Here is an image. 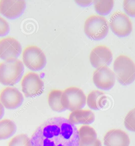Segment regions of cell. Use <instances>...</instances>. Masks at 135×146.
Returning <instances> with one entry per match:
<instances>
[{
  "instance_id": "obj_11",
  "label": "cell",
  "mask_w": 135,
  "mask_h": 146,
  "mask_svg": "<svg viewBox=\"0 0 135 146\" xmlns=\"http://www.w3.org/2000/svg\"><path fill=\"white\" fill-rule=\"evenodd\" d=\"M23 101L22 94L15 87H6L0 93V102L9 110L17 109L22 105Z\"/></svg>"
},
{
  "instance_id": "obj_4",
  "label": "cell",
  "mask_w": 135,
  "mask_h": 146,
  "mask_svg": "<svg viewBox=\"0 0 135 146\" xmlns=\"http://www.w3.org/2000/svg\"><path fill=\"white\" fill-rule=\"evenodd\" d=\"M84 32L90 38L99 40L104 38L109 32L108 20L103 16L93 15L88 17L84 23Z\"/></svg>"
},
{
  "instance_id": "obj_23",
  "label": "cell",
  "mask_w": 135,
  "mask_h": 146,
  "mask_svg": "<svg viewBox=\"0 0 135 146\" xmlns=\"http://www.w3.org/2000/svg\"><path fill=\"white\" fill-rule=\"evenodd\" d=\"M123 6L124 11L128 15L135 17V1H124Z\"/></svg>"
},
{
  "instance_id": "obj_13",
  "label": "cell",
  "mask_w": 135,
  "mask_h": 146,
  "mask_svg": "<svg viewBox=\"0 0 135 146\" xmlns=\"http://www.w3.org/2000/svg\"><path fill=\"white\" fill-rule=\"evenodd\" d=\"M26 8V3L25 1H0V13L9 19L19 18Z\"/></svg>"
},
{
  "instance_id": "obj_7",
  "label": "cell",
  "mask_w": 135,
  "mask_h": 146,
  "mask_svg": "<svg viewBox=\"0 0 135 146\" xmlns=\"http://www.w3.org/2000/svg\"><path fill=\"white\" fill-rule=\"evenodd\" d=\"M21 87L26 97H35L41 95L44 92V84L39 74L31 72L23 77Z\"/></svg>"
},
{
  "instance_id": "obj_20",
  "label": "cell",
  "mask_w": 135,
  "mask_h": 146,
  "mask_svg": "<svg viewBox=\"0 0 135 146\" xmlns=\"http://www.w3.org/2000/svg\"><path fill=\"white\" fill-rule=\"evenodd\" d=\"M94 9L97 13L100 15H107L112 11L114 6L113 1H94Z\"/></svg>"
},
{
  "instance_id": "obj_15",
  "label": "cell",
  "mask_w": 135,
  "mask_h": 146,
  "mask_svg": "<svg viewBox=\"0 0 135 146\" xmlns=\"http://www.w3.org/2000/svg\"><path fill=\"white\" fill-rule=\"evenodd\" d=\"M95 119L94 114L91 111L80 110L72 112L70 114L68 120L74 125H89L94 122Z\"/></svg>"
},
{
  "instance_id": "obj_3",
  "label": "cell",
  "mask_w": 135,
  "mask_h": 146,
  "mask_svg": "<svg viewBox=\"0 0 135 146\" xmlns=\"http://www.w3.org/2000/svg\"><path fill=\"white\" fill-rule=\"evenodd\" d=\"M114 73L118 82L123 85L131 84L135 80V64L125 55H121L115 60Z\"/></svg>"
},
{
  "instance_id": "obj_2",
  "label": "cell",
  "mask_w": 135,
  "mask_h": 146,
  "mask_svg": "<svg viewBox=\"0 0 135 146\" xmlns=\"http://www.w3.org/2000/svg\"><path fill=\"white\" fill-rule=\"evenodd\" d=\"M24 66L17 59L5 60L0 64V83L12 86L19 82L24 72Z\"/></svg>"
},
{
  "instance_id": "obj_17",
  "label": "cell",
  "mask_w": 135,
  "mask_h": 146,
  "mask_svg": "<svg viewBox=\"0 0 135 146\" xmlns=\"http://www.w3.org/2000/svg\"><path fill=\"white\" fill-rule=\"evenodd\" d=\"M63 91L59 90H53L49 92L48 97L49 106L54 111L61 113L66 110L61 104Z\"/></svg>"
},
{
  "instance_id": "obj_24",
  "label": "cell",
  "mask_w": 135,
  "mask_h": 146,
  "mask_svg": "<svg viewBox=\"0 0 135 146\" xmlns=\"http://www.w3.org/2000/svg\"><path fill=\"white\" fill-rule=\"evenodd\" d=\"M10 25L3 17L0 16V37L5 36L10 32Z\"/></svg>"
},
{
  "instance_id": "obj_26",
  "label": "cell",
  "mask_w": 135,
  "mask_h": 146,
  "mask_svg": "<svg viewBox=\"0 0 135 146\" xmlns=\"http://www.w3.org/2000/svg\"><path fill=\"white\" fill-rule=\"evenodd\" d=\"M5 114V108L3 105L0 102V120L4 117Z\"/></svg>"
},
{
  "instance_id": "obj_12",
  "label": "cell",
  "mask_w": 135,
  "mask_h": 146,
  "mask_svg": "<svg viewBox=\"0 0 135 146\" xmlns=\"http://www.w3.org/2000/svg\"><path fill=\"white\" fill-rule=\"evenodd\" d=\"M113 54L109 48L105 46H99L94 48L90 54V61L95 68L108 66L112 63Z\"/></svg>"
},
{
  "instance_id": "obj_1",
  "label": "cell",
  "mask_w": 135,
  "mask_h": 146,
  "mask_svg": "<svg viewBox=\"0 0 135 146\" xmlns=\"http://www.w3.org/2000/svg\"><path fill=\"white\" fill-rule=\"evenodd\" d=\"M31 141L32 146H79V130L68 119L52 117L38 127Z\"/></svg>"
},
{
  "instance_id": "obj_16",
  "label": "cell",
  "mask_w": 135,
  "mask_h": 146,
  "mask_svg": "<svg viewBox=\"0 0 135 146\" xmlns=\"http://www.w3.org/2000/svg\"><path fill=\"white\" fill-rule=\"evenodd\" d=\"M107 96L105 94L99 90H93L88 94L86 103L90 108L99 110L103 108L107 102Z\"/></svg>"
},
{
  "instance_id": "obj_14",
  "label": "cell",
  "mask_w": 135,
  "mask_h": 146,
  "mask_svg": "<svg viewBox=\"0 0 135 146\" xmlns=\"http://www.w3.org/2000/svg\"><path fill=\"white\" fill-rule=\"evenodd\" d=\"M105 146H129L130 139L126 133L119 129H112L104 138Z\"/></svg>"
},
{
  "instance_id": "obj_18",
  "label": "cell",
  "mask_w": 135,
  "mask_h": 146,
  "mask_svg": "<svg viewBox=\"0 0 135 146\" xmlns=\"http://www.w3.org/2000/svg\"><path fill=\"white\" fill-rule=\"evenodd\" d=\"M16 130L17 126L13 121L7 119L0 121V140L11 137Z\"/></svg>"
},
{
  "instance_id": "obj_25",
  "label": "cell",
  "mask_w": 135,
  "mask_h": 146,
  "mask_svg": "<svg viewBox=\"0 0 135 146\" xmlns=\"http://www.w3.org/2000/svg\"><path fill=\"white\" fill-rule=\"evenodd\" d=\"M76 2L80 6L85 7L89 6L93 2L92 1H76Z\"/></svg>"
},
{
  "instance_id": "obj_6",
  "label": "cell",
  "mask_w": 135,
  "mask_h": 146,
  "mask_svg": "<svg viewBox=\"0 0 135 146\" xmlns=\"http://www.w3.org/2000/svg\"><path fill=\"white\" fill-rule=\"evenodd\" d=\"M22 57L24 64L33 71L41 70L47 63L46 55L37 46H28L24 50Z\"/></svg>"
},
{
  "instance_id": "obj_8",
  "label": "cell",
  "mask_w": 135,
  "mask_h": 146,
  "mask_svg": "<svg viewBox=\"0 0 135 146\" xmlns=\"http://www.w3.org/2000/svg\"><path fill=\"white\" fill-rule=\"evenodd\" d=\"M110 26L112 32L119 37H125L132 30V24L127 15L121 12L112 15L110 20Z\"/></svg>"
},
{
  "instance_id": "obj_10",
  "label": "cell",
  "mask_w": 135,
  "mask_h": 146,
  "mask_svg": "<svg viewBox=\"0 0 135 146\" xmlns=\"http://www.w3.org/2000/svg\"><path fill=\"white\" fill-rule=\"evenodd\" d=\"M22 52L21 44L14 38L8 37L0 40V58L7 60L17 59Z\"/></svg>"
},
{
  "instance_id": "obj_9",
  "label": "cell",
  "mask_w": 135,
  "mask_h": 146,
  "mask_svg": "<svg viewBox=\"0 0 135 146\" xmlns=\"http://www.w3.org/2000/svg\"><path fill=\"white\" fill-rule=\"evenodd\" d=\"M115 73L109 67L103 66L95 71L93 75V81L99 89L108 90L112 89L115 85Z\"/></svg>"
},
{
  "instance_id": "obj_5",
  "label": "cell",
  "mask_w": 135,
  "mask_h": 146,
  "mask_svg": "<svg viewBox=\"0 0 135 146\" xmlns=\"http://www.w3.org/2000/svg\"><path fill=\"white\" fill-rule=\"evenodd\" d=\"M61 102L66 110L72 112L84 108L86 104V98L80 88L70 87L63 91Z\"/></svg>"
},
{
  "instance_id": "obj_21",
  "label": "cell",
  "mask_w": 135,
  "mask_h": 146,
  "mask_svg": "<svg viewBox=\"0 0 135 146\" xmlns=\"http://www.w3.org/2000/svg\"><path fill=\"white\" fill-rule=\"evenodd\" d=\"M8 146H32L31 139L27 135L19 134L13 138Z\"/></svg>"
},
{
  "instance_id": "obj_19",
  "label": "cell",
  "mask_w": 135,
  "mask_h": 146,
  "mask_svg": "<svg viewBox=\"0 0 135 146\" xmlns=\"http://www.w3.org/2000/svg\"><path fill=\"white\" fill-rule=\"evenodd\" d=\"M79 135V146H102L101 142L97 138L96 131Z\"/></svg>"
},
{
  "instance_id": "obj_22",
  "label": "cell",
  "mask_w": 135,
  "mask_h": 146,
  "mask_svg": "<svg viewBox=\"0 0 135 146\" xmlns=\"http://www.w3.org/2000/svg\"><path fill=\"white\" fill-rule=\"evenodd\" d=\"M124 123L127 129L135 132V108L131 110L127 115Z\"/></svg>"
}]
</instances>
